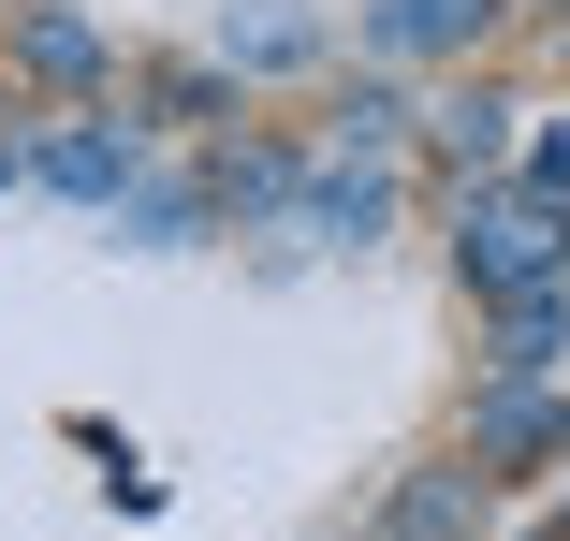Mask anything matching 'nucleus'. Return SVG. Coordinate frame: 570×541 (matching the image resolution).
<instances>
[{"label":"nucleus","mask_w":570,"mask_h":541,"mask_svg":"<svg viewBox=\"0 0 570 541\" xmlns=\"http://www.w3.org/2000/svg\"><path fill=\"white\" fill-rule=\"evenodd\" d=\"M381 220H395V161L322 147L307 161V205H293V249H381Z\"/></svg>","instance_id":"f03ea898"},{"label":"nucleus","mask_w":570,"mask_h":541,"mask_svg":"<svg viewBox=\"0 0 570 541\" xmlns=\"http://www.w3.org/2000/svg\"><path fill=\"white\" fill-rule=\"evenodd\" d=\"M322 59V16L307 0H249V16H219V73H307Z\"/></svg>","instance_id":"39448f33"},{"label":"nucleus","mask_w":570,"mask_h":541,"mask_svg":"<svg viewBox=\"0 0 570 541\" xmlns=\"http://www.w3.org/2000/svg\"><path fill=\"white\" fill-rule=\"evenodd\" d=\"M205 220H219V176H132L118 190V235L132 249H190Z\"/></svg>","instance_id":"423d86ee"},{"label":"nucleus","mask_w":570,"mask_h":541,"mask_svg":"<svg viewBox=\"0 0 570 541\" xmlns=\"http://www.w3.org/2000/svg\"><path fill=\"white\" fill-rule=\"evenodd\" d=\"M30 176H45V190H73V205H118V190L147 176V132H132V118H73V132H45V147H30Z\"/></svg>","instance_id":"7ed1b4c3"},{"label":"nucleus","mask_w":570,"mask_h":541,"mask_svg":"<svg viewBox=\"0 0 570 541\" xmlns=\"http://www.w3.org/2000/svg\"><path fill=\"white\" fill-rule=\"evenodd\" d=\"M512 118H527V102H498V88H453L439 118H424V147H439L453 176H483V161H512Z\"/></svg>","instance_id":"9d476101"},{"label":"nucleus","mask_w":570,"mask_h":541,"mask_svg":"<svg viewBox=\"0 0 570 541\" xmlns=\"http://www.w3.org/2000/svg\"><path fill=\"white\" fill-rule=\"evenodd\" d=\"M556 249H570V190H498V205H469V235H453V264H469V293H541L556 278Z\"/></svg>","instance_id":"f257e3e1"},{"label":"nucleus","mask_w":570,"mask_h":541,"mask_svg":"<svg viewBox=\"0 0 570 541\" xmlns=\"http://www.w3.org/2000/svg\"><path fill=\"white\" fill-rule=\"evenodd\" d=\"M483 483H498V469H424L381 541H469V527H483Z\"/></svg>","instance_id":"9b49d317"},{"label":"nucleus","mask_w":570,"mask_h":541,"mask_svg":"<svg viewBox=\"0 0 570 541\" xmlns=\"http://www.w3.org/2000/svg\"><path fill=\"white\" fill-rule=\"evenodd\" d=\"M16 176H30V161H16V147H0V190H16Z\"/></svg>","instance_id":"4468645a"},{"label":"nucleus","mask_w":570,"mask_h":541,"mask_svg":"<svg viewBox=\"0 0 570 541\" xmlns=\"http://www.w3.org/2000/svg\"><path fill=\"white\" fill-rule=\"evenodd\" d=\"M16 59H30L45 88H102V30L59 16V0H30V16H16Z\"/></svg>","instance_id":"f8f14e48"},{"label":"nucleus","mask_w":570,"mask_h":541,"mask_svg":"<svg viewBox=\"0 0 570 541\" xmlns=\"http://www.w3.org/2000/svg\"><path fill=\"white\" fill-rule=\"evenodd\" d=\"M410 118H424V102H410L395 73H366V88H336V132H322V147H366V161H395V147H410Z\"/></svg>","instance_id":"ddd939ff"},{"label":"nucleus","mask_w":570,"mask_h":541,"mask_svg":"<svg viewBox=\"0 0 570 541\" xmlns=\"http://www.w3.org/2000/svg\"><path fill=\"white\" fill-rule=\"evenodd\" d=\"M205 176H219V220H278V235H293V205H307V161H293V147H249V132H219Z\"/></svg>","instance_id":"20e7f679"},{"label":"nucleus","mask_w":570,"mask_h":541,"mask_svg":"<svg viewBox=\"0 0 570 541\" xmlns=\"http://www.w3.org/2000/svg\"><path fill=\"white\" fill-rule=\"evenodd\" d=\"M556 440H570V410L527 395V381H498V395L469 410V469H512V454H556Z\"/></svg>","instance_id":"0eeeda50"},{"label":"nucleus","mask_w":570,"mask_h":541,"mask_svg":"<svg viewBox=\"0 0 570 541\" xmlns=\"http://www.w3.org/2000/svg\"><path fill=\"white\" fill-rule=\"evenodd\" d=\"M556 352H570V293H556V278H541V293H498V352H483V366H498V381H541Z\"/></svg>","instance_id":"1a4fd4ad"},{"label":"nucleus","mask_w":570,"mask_h":541,"mask_svg":"<svg viewBox=\"0 0 570 541\" xmlns=\"http://www.w3.org/2000/svg\"><path fill=\"white\" fill-rule=\"evenodd\" d=\"M498 0H381L366 16V59H439V45H483Z\"/></svg>","instance_id":"6e6552de"}]
</instances>
